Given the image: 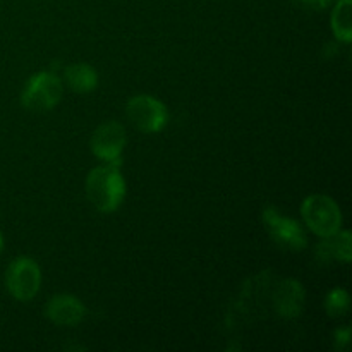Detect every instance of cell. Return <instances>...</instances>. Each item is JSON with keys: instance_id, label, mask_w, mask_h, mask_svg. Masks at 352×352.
I'll return each instance as SVG.
<instances>
[{"instance_id": "obj_1", "label": "cell", "mask_w": 352, "mask_h": 352, "mask_svg": "<svg viewBox=\"0 0 352 352\" xmlns=\"http://www.w3.org/2000/svg\"><path fill=\"white\" fill-rule=\"evenodd\" d=\"M86 196L102 213H112L126 198V181L117 165H100L86 177Z\"/></svg>"}, {"instance_id": "obj_2", "label": "cell", "mask_w": 352, "mask_h": 352, "mask_svg": "<svg viewBox=\"0 0 352 352\" xmlns=\"http://www.w3.org/2000/svg\"><path fill=\"white\" fill-rule=\"evenodd\" d=\"M301 215L306 227L323 239L342 229V212L330 196H308L301 205Z\"/></svg>"}, {"instance_id": "obj_3", "label": "cell", "mask_w": 352, "mask_h": 352, "mask_svg": "<svg viewBox=\"0 0 352 352\" xmlns=\"http://www.w3.org/2000/svg\"><path fill=\"white\" fill-rule=\"evenodd\" d=\"M62 93H64V88L58 76L54 72L41 71L28 79L21 93V103L24 109L33 110V112H47L58 105Z\"/></svg>"}, {"instance_id": "obj_4", "label": "cell", "mask_w": 352, "mask_h": 352, "mask_svg": "<svg viewBox=\"0 0 352 352\" xmlns=\"http://www.w3.org/2000/svg\"><path fill=\"white\" fill-rule=\"evenodd\" d=\"M263 226L268 236L280 250L302 251L308 248V236L301 223L282 215L274 206H267L263 210Z\"/></svg>"}, {"instance_id": "obj_5", "label": "cell", "mask_w": 352, "mask_h": 352, "mask_svg": "<svg viewBox=\"0 0 352 352\" xmlns=\"http://www.w3.org/2000/svg\"><path fill=\"white\" fill-rule=\"evenodd\" d=\"M126 116L138 131L146 134L160 133L168 122L167 107L150 95L133 96L126 105Z\"/></svg>"}, {"instance_id": "obj_6", "label": "cell", "mask_w": 352, "mask_h": 352, "mask_svg": "<svg viewBox=\"0 0 352 352\" xmlns=\"http://www.w3.org/2000/svg\"><path fill=\"white\" fill-rule=\"evenodd\" d=\"M6 285L16 301H31L41 285V270L36 261L28 256L16 258L6 272Z\"/></svg>"}, {"instance_id": "obj_7", "label": "cell", "mask_w": 352, "mask_h": 352, "mask_svg": "<svg viewBox=\"0 0 352 352\" xmlns=\"http://www.w3.org/2000/svg\"><path fill=\"white\" fill-rule=\"evenodd\" d=\"M126 129L117 120H109L98 126L93 133L89 146H91L93 155L100 160L107 162L110 165L119 167L122 160L124 148H126Z\"/></svg>"}, {"instance_id": "obj_8", "label": "cell", "mask_w": 352, "mask_h": 352, "mask_svg": "<svg viewBox=\"0 0 352 352\" xmlns=\"http://www.w3.org/2000/svg\"><path fill=\"white\" fill-rule=\"evenodd\" d=\"M306 302V292L301 282L296 278H284L277 284L272 294V305H274V311L277 313L280 318H298L305 309Z\"/></svg>"}, {"instance_id": "obj_9", "label": "cell", "mask_w": 352, "mask_h": 352, "mask_svg": "<svg viewBox=\"0 0 352 352\" xmlns=\"http://www.w3.org/2000/svg\"><path fill=\"white\" fill-rule=\"evenodd\" d=\"M45 316L58 327H76L86 318V308L71 294H57L45 306Z\"/></svg>"}, {"instance_id": "obj_10", "label": "cell", "mask_w": 352, "mask_h": 352, "mask_svg": "<svg viewBox=\"0 0 352 352\" xmlns=\"http://www.w3.org/2000/svg\"><path fill=\"white\" fill-rule=\"evenodd\" d=\"M316 256L323 261L337 260L342 263H349L352 258V236L349 230H342L325 237L322 244L316 250Z\"/></svg>"}, {"instance_id": "obj_11", "label": "cell", "mask_w": 352, "mask_h": 352, "mask_svg": "<svg viewBox=\"0 0 352 352\" xmlns=\"http://www.w3.org/2000/svg\"><path fill=\"white\" fill-rule=\"evenodd\" d=\"M65 82L76 93H91L98 86V74L88 64H72L65 67Z\"/></svg>"}, {"instance_id": "obj_12", "label": "cell", "mask_w": 352, "mask_h": 352, "mask_svg": "<svg viewBox=\"0 0 352 352\" xmlns=\"http://www.w3.org/2000/svg\"><path fill=\"white\" fill-rule=\"evenodd\" d=\"M332 31L342 43L352 41V0H337L332 12Z\"/></svg>"}, {"instance_id": "obj_13", "label": "cell", "mask_w": 352, "mask_h": 352, "mask_svg": "<svg viewBox=\"0 0 352 352\" xmlns=\"http://www.w3.org/2000/svg\"><path fill=\"white\" fill-rule=\"evenodd\" d=\"M325 311L327 315L332 316V318H342L347 315L351 308V299L349 292L346 289H332V291L327 294L325 298Z\"/></svg>"}, {"instance_id": "obj_14", "label": "cell", "mask_w": 352, "mask_h": 352, "mask_svg": "<svg viewBox=\"0 0 352 352\" xmlns=\"http://www.w3.org/2000/svg\"><path fill=\"white\" fill-rule=\"evenodd\" d=\"M351 340V329H339L333 332V342H336V349H346L347 344Z\"/></svg>"}, {"instance_id": "obj_15", "label": "cell", "mask_w": 352, "mask_h": 352, "mask_svg": "<svg viewBox=\"0 0 352 352\" xmlns=\"http://www.w3.org/2000/svg\"><path fill=\"white\" fill-rule=\"evenodd\" d=\"M301 3H305L306 7H311V9H325V7H329L330 3L333 2V0H299Z\"/></svg>"}, {"instance_id": "obj_16", "label": "cell", "mask_w": 352, "mask_h": 352, "mask_svg": "<svg viewBox=\"0 0 352 352\" xmlns=\"http://www.w3.org/2000/svg\"><path fill=\"white\" fill-rule=\"evenodd\" d=\"M3 250V237H2V232H0V253H2Z\"/></svg>"}]
</instances>
